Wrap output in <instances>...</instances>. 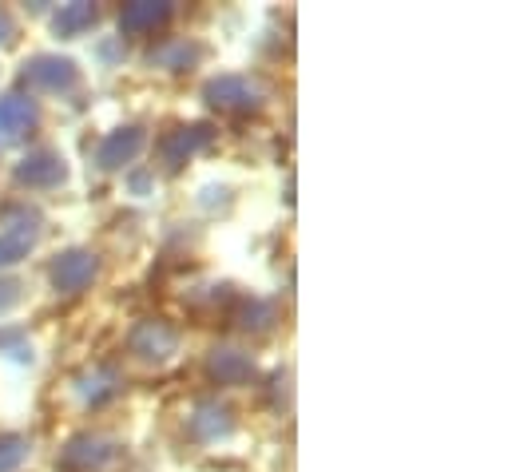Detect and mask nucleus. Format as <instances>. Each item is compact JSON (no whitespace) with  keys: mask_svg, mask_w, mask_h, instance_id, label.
<instances>
[{"mask_svg":"<svg viewBox=\"0 0 512 472\" xmlns=\"http://www.w3.org/2000/svg\"><path fill=\"white\" fill-rule=\"evenodd\" d=\"M128 461V449L124 441L108 437V433H76L60 457H56V469L60 472H112Z\"/></svg>","mask_w":512,"mask_h":472,"instance_id":"f257e3e1","label":"nucleus"},{"mask_svg":"<svg viewBox=\"0 0 512 472\" xmlns=\"http://www.w3.org/2000/svg\"><path fill=\"white\" fill-rule=\"evenodd\" d=\"M203 100H207L215 112H223V116H251V112H258V108L266 104L258 80L239 76V72L211 76V80L203 84Z\"/></svg>","mask_w":512,"mask_h":472,"instance_id":"f03ea898","label":"nucleus"},{"mask_svg":"<svg viewBox=\"0 0 512 472\" xmlns=\"http://www.w3.org/2000/svg\"><path fill=\"white\" fill-rule=\"evenodd\" d=\"M96 278H100V254L88 250V246L60 250V254L52 258V266H48V282H52V290L64 294V298L84 294Z\"/></svg>","mask_w":512,"mask_h":472,"instance_id":"7ed1b4c3","label":"nucleus"},{"mask_svg":"<svg viewBox=\"0 0 512 472\" xmlns=\"http://www.w3.org/2000/svg\"><path fill=\"white\" fill-rule=\"evenodd\" d=\"M20 80H24L28 88H36V92L68 96V92H76V88H80V68H76V60H68V56L36 52V56H28V60H24Z\"/></svg>","mask_w":512,"mask_h":472,"instance_id":"20e7f679","label":"nucleus"},{"mask_svg":"<svg viewBox=\"0 0 512 472\" xmlns=\"http://www.w3.org/2000/svg\"><path fill=\"white\" fill-rule=\"evenodd\" d=\"M128 354L143 365H167L179 354V330L167 318H143L128 334Z\"/></svg>","mask_w":512,"mask_h":472,"instance_id":"39448f33","label":"nucleus"},{"mask_svg":"<svg viewBox=\"0 0 512 472\" xmlns=\"http://www.w3.org/2000/svg\"><path fill=\"white\" fill-rule=\"evenodd\" d=\"M211 139H215V131H211L207 123H179V127H171V131L159 135V163H163L167 171H179V167H183L191 155H199Z\"/></svg>","mask_w":512,"mask_h":472,"instance_id":"423d86ee","label":"nucleus"},{"mask_svg":"<svg viewBox=\"0 0 512 472\" xmlns=\"http://www.w3.org/2000/svg\"><path fill=\"white\" fill-rule=\"evenodd\" d=\"M64 179H68V163H64V155L52 151V147H36V151H28V155L16 163V183L28 187V191H52V187H60Z\"/></svg>","mask_w":512,"mask_h":472,"instance_id":"0eeeda50","label":"nucleus"},{"mask_svg":"<svg viewBox=\"0 0 512 472\" xmlns=\"http://www.w3.org/2000/svg\"><path fill=\"white\" fill-rule=\"evenodd\" d=\"M187 433H191L199 445L227 441V437L235 433V409L223 405L219 397H203V401H195V409L187 413Z\"/></svg>","mask_w":512,"mask_h":472,"instance_id":"6e6552de","label":"nucleus"},{"mask_svg":"<svg viewBox=\"0 0 512 472\" xmlns=\"http://www.w3.org/2000/svg\"><path fill=\"white\" fill-rule=\"evenodd\" d=\"M207 377L223 389H243V385H255L258 365L255 357L239 350V346H215L207 354Z\"/></svg>","mask_w":512,"mask_h":472,"instance_id":"1a4fd4ad","label":"nucleus"},{"mask_svg":"<svg viewBox=\"0 0 512 472\" xmlns=\"http://www.w3.org/2000/svg\"><path fill=\"white\" fill-rule=\"evenodd\" d=\"M175 16V4L167 0H131L120 8V36L128 40H147L155 32H163Z\"/></svg>","mask_w":512,"mask_h":472,"instance_id":"9d476101","label":"nucleus"},{"mask_svg":"<svg viewBox=\"0 0 512 472\" xmlns=\"http://www.w3.org/2000/svg\"><path fill=\"white\" fill-rule=\"evenodd\" d=\"M147 147V131L139 127V123H124V127H116V131H108L104 139H100V147H96V167L100 171H120V167H128L139 159V151Z\"/></svg>","mask_w":512,"mask_h":472,"instance_id":"9b49d317","label":"nucleus"},{"mask_svg":"<svg viewBox=\"0 0 512 472\" xmlns=\"http://www.w3.org/2000/svg\"><path fill=\"white\" fill-rule=\"evenodd\" d=\"M40 127V104L28 92L0 96V143H24Z\"/></svg>","mask_w":512,"mask_h":472,"instance_id":"f8f14e48","label":"nucleus"},{"mask_svg":"<svg viewBox=\"0 0 512 472\" xmlns=\"http://www.w3.org/2000/svg\"><path fill=\"white\" fill-rule=\"evenodd\" d=\"M40 242V215H20L16 223H8L0 231V270L24 262Z\"/></svg>","mask_w":512,"mask_h":472,"instance_id":"ddd939ff","label":"nucleus"},{"mask_svg":"<svg viewBox=\"0 0 512 472\" xmlns=\"http://www.w3.org/2000/svg\"><path fill=\"white\" fill-rule=\"evenodd\" d=\"M231 326L243 330V334H270L278 326V306L266 302V298H235L231 306Z\"/></svg>","mask_w":512,"mask_h":472,"instance_id":"4468645a","label":"nucleus"},{"mask_svg":"<svg viewBox=\"0 0 512 472\" xmlns=\"http://www.w3.org/2000/svg\"><path fill=\"white\" fill-rule=\"evenodd\" d=\"M96 20H100V8H96L92 0H76V4H64V8L52 16V28H56L60 40H76V36L92 32Z\"/></svg>","mask_w":512,"mask_h":472,"instance_id":"2eb2a0df","label":"nucleus"},{"mask_svg":"<svg viewBox=\"0 0 512 472\" xmlns=\"http://www.w3.org/2000/svg\"><path fill=\"white\" fill-rule=\"evenodd\" d=\"M199 56H203V48L191 40H163L159 48H151L147 64H155L163 72H191L199 64Z\"/></svg>","mask_w":512,"mask_h":472,"instance_id":"dca6fc26","label":"nucleus"},{"mask_svg":"<svg viewBox=\"0 0 512 472\" xmlns=\"http://www.w3.org/2000/svg\"><path fill=\"white\" fill-rule=\"evenodd\" d=\"M80 393L92 409H100V405H108L112 397L124 393V377L116 369H92L88 377H80Z\"/></svg>","mask_w":512,"mask_h":472,"instance_id":"f3484780","label":"nucleus"},{"mask_svg":"<svg viewBox=\"0 0 512 472\" xmlns=\"http://www.w3.org/2000/svg\"><path fill=\"white\" fill-rule=\"evenodd\" d=\"M32 457V437L24 433H0V472H20Z\"/></svg>","mask_w":512,"mask_h":472,"instance_id":"a211bd4d","label":"nucleus"},{"mask_svg":"<svg viewBox=\"0 0 512 472\" xmlns=\"http://www.w3.org/2000/svg\"><path fill=\"white\" fill-rule=\"evenodd\" d=\"M20 298H24V286L16 278H0V314H8Z\"/></svg>","mask_w":512,"mask_h":472,"instance_id":"6ab92c4d","label":"nucleus"},{"mask_svg":"<svg viewBox=\"0 0 512 472\" xmlns=\"http://www.w3.org/2000/svg\"><path fill=\"white\" fill-rule=\"evenodd\" d=\"M12 40H16V20H12V16L0 8V48H8Z\"/></svg>","mask_w":512,"mask_h":472,"instance_id":"aec40b11","label":"nucleus"}]
</instances>
